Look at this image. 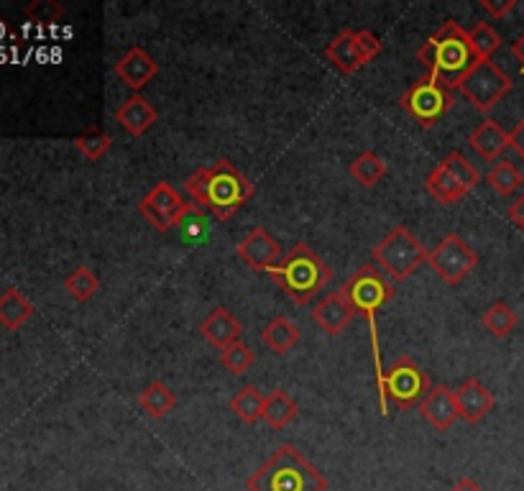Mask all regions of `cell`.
Listing matches in <instances>:
<instances>
[{
	"label": "cell",
	"mask_w": 524,
	"mask_h": 491,
	"mask_svg": "<svg viewBox=\"0 0 524 491\" xmlns=\"http://www.w3.org/2000/svg\"><path fill=\"white\" fill-rule=\"evenodd\" d=\"M185 190L197 208L210 210L218 220H231L256 192L231 159H220L210 167L192 172Z\"/></svg>",
	"instance_id": "cell-1"
},
{
	"label": "cell",
	"mask_w": 524,
	"mask_h": 491,
	"mask_svg": "<svg viewBox=\"0 0 524 491\" xmlns=\"http://www.w3.org/2000/svg\"><path fill=\"white\" fill-rule=\"evenodd\" d=\"M417 59L427 70V75L455 90L463 77L476 67V54L468 41V31L461 29L458 21H448L440 26L430 39L417 49Z\"/></svg>",
	"instance_id": "cell-2"
},
{
	"label": "cell",
	"mask_w": 524,
	"mask_h": 491,
	"mask_svg": "<svg viewBox=\"0 0 524 491\" xmlns=\"http://www.w3.org/2000/svg\"><path fill=\"white\" fill-rule=\"evenodd\" d=\"M348 302L353 305L356 315L369 320V338H371V353H374V371H376V387H379V402L384 397V361H381L379 348V325H376V315L384 310L389 302L394 300V287L386 282L379 266L363 264L358 266V272L343 287Z\"/></svg>",
	"instance_id": "cell-3"
},
{
	"label": "cell",
	"mask_w": 524,
	"mask_h": 491,
	"mask_svg": "<svg viewBox=\"0 0 524 491\" xmlns=\"http://www.w3.org/2000/svg\"><path fill=\"white\" fill-rule=\"evenodd\" d=\"M246 491H328V479L294 445L284 443L248 476Z\"/></svg>",
	"instance_id": "cell-4"
},
{
	"label": "cell",
	"mask_w": 524,
	"mask_h": 491,
	"mask_svg": "<svg viewBox=\"0 0 524 491\" xmlns=\"http://www.w3.org/2000/svg\"><path fill=\"white\" fill-rule=\"evenodd\" d=\"M269 277L274 279L284 295L297 305H310L317 292L328 287L333 269L315 254L307 243H294L292 251L282 256L277 266H271Z\"/></svg>",
	"instance_id": "cell-5"
},
{
	"label": "cell",
	"mask_w": 524,
	"mask_h": 491,
	"mask_svg": "<svg viewBox=\"0 0 524 491\" xmlns=\"http://www.w3.org/2000/svg\"><path fill=\"white\" fill-rule=\"evenodd\" d=\"M427 254L430 251L412 236L407 226L392 228L374 246L376 266L389 274L394 282H407L422 264H427Z\"/></svg>",
	"instance_id": "cell-6"
},
{
	"label": "cell",
	"mask_w": 524,
	"mask_h": 491,
	"mask_svg": "<svg viewBox=\"0 0 524 491\" xmlns=\"http://www.w3.org/2000/svg\"><path fill=\"white\" fill-rule=\"evenodd\" d=\"M432 392L430 376L409 359V356H399L384 376V397L379 402L381 417L389 415L386 405L394 402L399 410H412V407L422 405L427 399V394Z\"/></svg>",
	"instance_id": "cell-7"
},
{
	"label": "cell",
	"mask_w": 524,
	"mask_h": 491,
	"mask_svg": "<svg viewBox=\"0 0 524 491\" xmlns=\"http://www.w3.org/2000/svg\"><path fill=\"white\" fill-rule=\"evenodd\" d=\"M481 182L478 169L468 162L461 151H450L438 167L427 174L425 190L443 205H458L473 187Z\"/></svg>",
	"instance_id": "cell-8"
},
{
	"label": "cell",
	"mask_w": 524,
	"mask_h": 491,
	"mask_svg": "<svg viewBox=\"0 0 524 491\" xmlns=\"http://www.w3.org/2000/svg\"><path fill=\"white\" fill-rule=\"evenodd\" d=\"M453 103V90L430 75L412 82L402 93V98H399V105H402L404 113L415 123H420L422 128L438 126V121L453 108Z\"/></svg>",
	"instance_id": "cell-9"
},
{
	"label": "cell",
	"mask_w": 524,
	"mask_h": 491,
	"mask_svg": "<svg viewBox=\"0 0 524 491\" xmlns=\"http://www.w3.org/2000/svg\"><path fill=\"white\" fill-rule=\"evenodd\" d=\"M512 77L507 72L501 70L496 62H476L471 72L461 80V85L455 87L468 103L473 105L481 113H489L491 108L501 103V100L507 98L512 93Z\"/></svg>",
	"instance_id": "cell-10"
},
{
	"label": "cell",
	"mask_w": 524,
	"mask_h": 491,
	"mask_svg": "<svg viewBox=\"0 0 524 491\" xmlns=\"http://www.w3.org/2000/svg\"><path fill=\"white\" fill-rule=\"evenodd\" d=\"M379 54L381 39L369 29L340 31L328 47H325V57L330 59V64H333L340 75H356L363 64L374 62Z\"/></svg>",
	"instance_id": "cell-11"
},
{
	"label": "cell",
	"mask_w": 524,
	"mask_h": 491,
	"mask_svg": "<svg viewBox=\"0 0 524 491\" xmlns=\"http://www.w3.org/2000/svg\"><path fill=\"white\" fill-rule=\"evenodd\" d=\"M427 264L432 266V272L438 274L448 287H455V284H461L476 269L478 254L458 233H448L427 254Z\"/></svg>",
	"instance_id": "cell-12"
},
{
	"label": "cell",
	"mask_w": 524,
	"mask_h": 491,
	"mask_svg": "<svg viewBox=\"0 0 524 491\" xmlns=\"http://www.w3.org/2000/svg\"><path fill=\"white\" fill-rule=\"evenodd\" d=\"M187 205L190 203H185L182 195H179L167 180H162L159 185H154L144 197H141L139 213L141 218L149 220L156 231L167 233L172 231V228L179 223V218L185 215Z\"/></svg>",
	"instance_id": "cell-13"
},
{
	"label": "cell",
	"mask_w": 524,
	"mask_h": 491,
	"mask_svg": "<svg viewBox=\"0 0 524 491\" xmlns=\"http://www.w3.org/2000/svg\"><path fill=\"white\" fill-rule=\"evenodd\" d=\"M236 256L251 272H266L271 266H277L282 261V246L266 228H254L241 243L236 246Z\"/></svg>",
	"instance_id": "cell-14"
},
{
	"label": "cell",
	"mask_w": 524,
	"mask_h": 491,
	"mask_svg": "<svg viewBox=\"0 0 524 491\" xmlns=\"http://www.w3.org/2000/svg\"><path fill=\"white\" fill-rule=\"evenodd\" d=\"M353 318H356V310H353V305L348 302L343 289L330 292V295L317 302V307L312 310V320L317 323V328L323 330L325 336L330 338L340 336V333L353 323Z\"/></svg>",
	"instance_id": "cell-15"
},
{
	"label": "cell",
	"mask_w": 524,
	"mask_h": 491,
	"mask_svg": "<svg viewBox=\"0 0 524 491\" xmlns=\"http://www.w3.org/2000/svg\"><path fill=\"white\" fill-rule=\"evenodd\" d=\"M116 77H121L123 85L133 90V95H141L146 85L159 75V64L151 59V54L141 47H131L113 67Z\"/></svg>",
	"instance_id": "cell-16"
},
{
	"label": "cell",
	"mask_w": 524,
	"mask_h": 491,
	"mask_svg": "<svg viewBox=\"0 0 524 491\" xmlns=\"http://www.w3.org/2000/svg\"><path fill=\"white\" fill-rule=\"evenodd\" d=\"M455 405H458V415L461 420H466L468 425L484 420L491 410H494L496 399L494 394L486 389L484 382L478 379H466L461 387L455 389Z\"/></svg>",
	"instance_id": "cell-17"
},
{
	"label": "cell",
	"mask_w": 524,
	"mask_h": 491,
	"mask_svg": "<svg viewBox=\"0 0 524 491\" xmlns=\"http://www.w3.org/2000/svg\"><path fill=\"white\" fill-rule=\"evenodd\" d=\"M422 420L435 430H450L455 422L461 420L458 415V405H455V392L448 387H432L427 399L420 405Z\"/></svg>",
	"instance_id": "cell-18"
},
{
	"label": "cell",
	"mask_w": 524,
	"mask_h": 491,
	"mask_svg": "<svg viewBox=\"0 0 524 491\" xmlns=\"http://www.w3.org/2000/svg\"><path fill=\"white\" fill-rule=\"evenodd\" d=\"M468 144L476 151L484 162H499L501 154L509 149V131L499 126L494 118H486L484 123H478L468 136Z\"/></svg>",
	"instance_id": "cell-19"
},
{
	"label": "cell",
	"mask_w": 524,
	"mask_h": 491,
	"mask_svg": "<svg viewBox=\"0 0 524 491\" xmlns=\"http://www.w3.org/2000/svg\"><path fill=\"white\" fill-rule=\"evenodd\" d=\"M241 333V323H238L236 315H233L231 310H225V307H215L208 318L200 323V336L208 343H213L215 348H220V351L231 346V343L241 341Z\"/></svg>",
	"instance_id": "cell-20"
},
{
	"label": "cell",
	"mask_w": 524,
	"mask_h": 491,
	"mask_svg": "<svg viewBox=\"0 0 524 491\" xmlns=\"http://www.w3.org/2000/svg\"><path fill=\"white\" fill-rule=\"evenodd\" d=\"M159 113L154 105L144 98V95H131L128 100H123L121 108L116 110V121L126 128L128 136L141 139L144 133H149V128L154 126Z\"/></svg>",
	"instance_id": "cell-21"
},
{
	"label": "cell",
	"mask_w": 524,
	"mask_h": 491,
	"mask_svg": "<svg viewBox=\"0 0 524 491\" xmlns=\"http://www.w3.org/2000/svg\"><path fill=\"white\" fill-rule=\"evenodd\" d=\"M34 318V302L16 287H8L0 295V325H6L8 330L24 328L29 320Z\"/></svg>",
	"instance_id": "cell-22"
},
{
	"label": "cell",
	"mask_w": 524,
	"mask_h": 491,
	"mask_svg": "<svg viewBox=\"0 0 524 491\" xmlns=\"http://www.w3.org/2000/svg\"><path fill=\"white\" fill-rule=\"evenodd\" d=\"M261 341H264L266 348H271V353L284 356L300 343V325L279 315V318L269 320V325L261 330Z\"/></svg>",
	"instance_id": "cell-23"
},
{
	"label": "cell",
	"mask_w": 524,
	"mask_h": 491,
	"mask_svg": "<svg viewBox=\"0 0 524 491\" xmlns=\"http://www.w3.org/2000/svg\"><path fill=\"white\" fill-rule=\"evenodd\" d=\"M264 405L266 397L254 387V384H246V387L238 389L231 399V412L246 425H256L259 420H264Z\"/></svg>",
	"instance_id": "cell-24"
},
{
	"label": "cell",
	"mask_w": 524,
	"mask_h": 491,
	"mask_svg": "<svg viewBox=\"0 0 524 491\" xmlns=\"http://www.w3.org/2000/svg\"><path fill=\"white\" fill-rule=\"evenodd\" d=\"M297 412H300V407H297V402H294L292 397H289L284 389H277V392H271L269 397H266V405H264V422L269 425V428L274 430H284L289 425V422L297 417Z\"/></svg>",
	"instance_id": "cell-25"
},
{
	"label": "cell",
	"mask_w": 524,
	"mask_h": 491,
	"mask_svg": "<svg viewBox=\"0 0 524 491\" xmlns=\"http://www.w3.org/2000/svg\"><path fill=\"white\" fill-rule=\"evenodd\" d=\"M348 172H351V177L361 187H376L386 177L389 167H386V162L376 151H363V154H358L353 159Z\"/></svg>",
	"instance_id": "cell-26"
},
{
	"label": "cell",
	"mask_w": 524,
	"mask_h": 491,
	"mask_svg": "<svg viewBox=\"0 0 524 491\" xmlns=\"http://www.w3.org/2000/svg\"><path fill=\"white\" fill-rule=\"evenodd\" d=\"M139 405L149 417L162 420V417H167L169 412L177 407V397H174V392L164 382H151L149 387L141 392Z\"/></svg>",
	"instance_id": "cell-27"
},
{
	"label": "cell",
	"mask_w": 524,
	"mask_h": 491,
	"mask_svg": "<svg viewBox=\"0 0 524 491\" xmlns=\"http://www.w3.org/2000/svg\"><path fill=\"white\" fill-rule=\"evenodd\" d=\"M486 180H489L491 190H494L496 195L509 197L514 195V192H519V187L524 185V174L519 172L517 164H512L509 159H499V162L489 169Z\"/></svg>",
	"instance_id": "cell-28"
},
{
	"label": "cell",
	"mask_w": 524,
	"mask_h": 491,
	"mask_svg": "<svg viewBox=\"0 0 524 491\" xmlns=\"http://www.w3.org/2000/svg\"><path fill=\"white\" fill-rule=\"evenodd\" d=\"M481 325H484V328L489 330L494 338H507V336H512L514 328L519 325V318H517V312H514L507 302L499 300V302H494V305H491L484 315H481Z\"/></svg>",
	"instance_id": "cell-29"
},
{
	"label": "cell",
	"mask_w": 524,
	"mask_h": 491,
	"mask_svg": "<svg viewBox=\"0 0 524 491\" xmlns=\"http://www.w3.org/2000/svg\"><path fill=\"white\" fill-rule=\"evenodd\" d=\"M468 41H471V49L478 62H489V59L499 52L501 44H504L499 31L486 24V21H481V24H476L468 31Z\"/></svg>",
	"instance_id": "cell-30"
},
{
	"label": "cell",
	"mask_w": 524,
	"mask_h": 491,
	"mask_svg": "<svg viewBox=\"0 0 524 491\" xmlns=\"http://www.w3.org/2000/svg\"><path fill=\"white\" fill-rule=\"evenodd\" d=\"M64 287H67V292H70L75 302H87L93 300L95 292L100 289V279L90 266H77L75 272L64 279Z\"/></svg>",
	"instance_id": "cell-31"
},
{
	"label": "cell",
	"mask_w": 524,
	"mask_h": 491,
	"mask_svg": "<svg viewBox=\"0 0 524 491\" xmlns=\"http://www.w3.org/2000/svg\"><path fill=\"white\" fill-rule=\"evenodd\" d=\"M75 149L85 156L87 162H98V159H103L113 149V136L105 131H98V128H90V131L77 136Z\"/></svg>",
	"instance_id": "cell-32"
},
{
	"label": "cell",
	"mask_w": 524,
	"mask_h": 491,
	"mask_svg": "<svg viewBox=\"0 0 524 491\" xmlns=\"http://www.w3.org/2000/svg\"><path fill=\"white\" fill-rule=\"evenodd\" d=\"M254 361H256L254 351H251V346H246L243 341L231 343V346L220 351V364H223V369L231 371L233 376L246 374V371L254 366Z\"/></svg>",
	"instance_id": "cell-33"
},
{
	"label": "cell",
	"mask_w": 524,
	"mask_h": 491,
	"mask_svg": "<svg viewBox=\"0 0 524 491\" xmlns=\"http://www.w3.org/2000/svg\"><path fill=\"white\" fill-rule=\"evenodd\" d=\"M177 228L182 231V236L185 238L197 241V238H202L205 233H208V215H205V210L202 208H197V205H187L185 215L179 218Z\"/></svg>",
	"instance_id": "cell-34"
},
{
	"label": "cell",
	"mask_w": 524,
	"mask_h": 491,
	"mask_svg": "<svg viewBox=\"0 0 524 491\" xmlns=\"http://www.w3.org/2000/svg\"><path fill=\"white\" fill-rule=\"evenodd\" d=\"M24 13L29 21H36V24H57V21H62L64 8L59 6L57 0H34L24 8Z\"/></svg>",
	"instance_id": "cell-35"
},
{
	"label": "cell",
	"mask_w": 524,
	"mask_h": 491,
	"mask_svg": "<svg viewBox=\"0 0 524 491\" xmlns=\"http://www.w3.org/2000/svg\"><path fill=\"white\" fill-rule=\"evenodd\" d=\"M481 8L489 13L491 18H507L509 13L517 8V0H481Z\"/></svg>",
	"instance_id": "cell-36"
},
{
	"label": "cell",
	"mask_w": 524,
	"mask_h": 491,
	"mask_svg": "<svg viewBox=\"0 0 524 491\" xmlns=\"http://www.w3.org/2000/svg\"><path fill=\"white\" fill-rule=\"evenodd\" d=\"M507 215H509V220H512L514 226H517L519 231L524 233V195H519L517 200H514V203L509 205Z\"/></svg>",
	"instance_id": "cell-37"
},
{
	"label": "cell",
	"mask_w": 524,
	"mask_h": 491,
	"mask_svg": "<svg viewBox=\"0 0 524 491\" xmlns=\"http://www.w3.org/2000/svg\"><path fill=\"white\" fill-rule=\"evenodd\" d=\"M509 146H512V149L524 159V118L512 128V131H509Z\"/></svg>",
	"instance_id": "cell-38"
},
{
	"label": "cell",
	"mask_w": 524,
	"mask_h": 491,
	"mask_svg": "<svg viewBox=\"0 0 524 491\" xmlns=\"http://www.w3.org/2000/svg\"><path fill=\"white\" fill-rule=\"evenodd\" d=\"M512 54H514V59L519 62V70H522V75H524V34L519 36V39L512 44Z\"/></svg>",
	"instance_id": "cell-39"
},
{
	"label": "cell",
	"mask_w": 524,
	"mask_h": 491,
	"mask_svg": "<svg viewBox=\"0 0 524 491\" xmlns=\"http://www.w3.org/2000/svg\"><path fill=\"white\" fill-rule=\"evenodd\" d=\"M450 491H484V489H481V486H478L476 481L468 479V476H466V479L455 481V484L450 486Z\"/></svg>",
	"instance_id": "cell-40"
}]
</instances>
